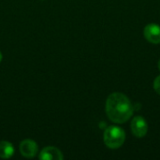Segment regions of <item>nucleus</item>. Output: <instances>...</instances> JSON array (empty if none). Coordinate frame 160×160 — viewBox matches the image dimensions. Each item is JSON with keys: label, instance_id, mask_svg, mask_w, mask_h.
<instances>
[{"label": "nucleus", "instance_id": "9d476101", "mask_svg": "<svg viewBox=\"0 0 160 160\" xmlns=\"http://www.w3.org/2000/svg\"><path fill=\"white\" fill-rule=\"evenodd\" d=\"M158 68H159V70H160V59H159V61H158Z\"/></svg>", "mask_w": 160, "mask_h": 160}, {"label": "nucleus", "instance_id": "6e6552de", "mask_svg": "<svg viewBox=\"0 0 160 160\" xmlns=\"http://www.w3.org/2000/svg\"><path fill=\"white\" fill-rule=\"evenodd\" d=\"M154 89L156 90L158 94L160 95V75L158 76L154 81Z\"/></svg>", "mask_w": 160, "mask_h": 160}, {"label": "nucleus", "instance_id": "f03ea898", "mask_svg": "<svg viewBox=\"0 0 160 160\" xmlns=\"http://www.w3.org/2000/svg\"><path fill=\"white\" fill-rule=\"evenodd\" d=\"M103 139L108 148L117 149L124 144L126 141V133L121 128L111 126L104 131Z\"/></svg>", "mask_w": 160, "mask_h": 160}, {"label": "nucleus", "instance_id": "423d86ee", "mask_svg": "<svg viewBox=\"0 0 160 160\" xmlns=\"http://www.w3.org/2000/svg\"><path fill=\"white\" fill-rule=\"evenodd\" d=\"M39 159L41 160H62L64 159V156L62 152L53 146L45 147L39 154Z\"/></svg>", "mask_w": 160, "mask_h": 160}, {"label": "nucleus", "instance_id": "20e7f679", "mask_svg": "<svg viewBox=\"0 0 160 160\" xmlns=\"http://www.w3.org/2000/svg\"><path fill=\"white\" fill-rule=\"evenodd\" d=\"M38 144L36 143V142L32 141V140H24L20 143V152L21 155L26 158H32L34 157L37 156L38 154Z\"/></svg>", "mask_w": 160, "mask_h": 160}, {"label": "nucleus", "instance_id": "39448f33", "mask_svg": "<svg viewBox=\"0 0 160 160\" xmlns=\"http://www.w3.org/2000/svg\"><path fill=\"white\" fill-rule=\"evenodd\" d=\"M144 38L153 44L160 43V26L157 23H149L143 29Z\"/></svg>", "mask_w": 160, "mask_h": 160}, {"label": "nucleus", "instance_id": "7ed1b4c3", "mask_svg": "<svg viewBox=\"0 0 160 160\" xmlns=\"http://www.w3.org/2000/svg\"><path fill=\"white\" fill-rule=\"evenodd\" d=\"M130 128L133 135L137 138H143L148 131L146 120L142 116H135L130 124Z\"/></svg>", "mask_w": 160, "mask_h": 160}, {"label": "nucleus", "instance_id": "f257e3e1", "mask_svg": "<svg viewBox=\"0 0 160 160\" xmlns=\"http://www.w3.org/2000/svg\"><path fill=\"white\" fill-rule=\"evenodd\" d=\"M106 113L112 122L124 124L133 114V106L126 95L118 92L112 93L106 101Z\"/></svg>", "mask_w": 160, "mask_h": 160}, {"label": "nucleus", "instance_id": "0eeeda50", "mask_svg": "<svg viewBox=\"0 0 160 160\" xmlns=\"http://www.w3.org/2000/svg\"><path fill=\"white\" fill-rule=\"evenodd\" d=\"M14 148L12 144L8 142L3 141L0 142V158L3 159L10 158L13 156Z\"/></svg>", "mask_w": 160, "mask_h": 160}, {"label": "nucleus", "instance_id": "1a4fd4ad", "mask_svg": "<svg viewBox=\"0 0 160 160\" xmlns=\"http://www.w3.org/2000/svg\"><path fill=\"white\" fill-rule=\"evenodd\" d=\"M2 61V53H1V52H0V62Z\"/></svg>", "mask_w": 160, "mask_h": 160}]
</instances>
